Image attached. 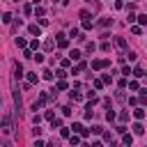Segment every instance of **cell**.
Returning <instances> with one entry per match:
<instances>
[{
  "label": "cell",
  "mask_w": 147,
  "mask_h": 147,
  "mask_svg": "<svg viewBox=\"0 0 147 147\" xmlns=\"http://www.w3.org/2000/svg\"><path fill=\"white\" fill-rule=\"evenodd\" d=\"M108 64H110L108 60H92V69H94V71H99V69H106Z\"/></svg>",
  "instance_id": "obj_1"
},
{
  "label": "cell",
  "mask_w": 147,
  "mask_h": 147,
  "mask_svg": "<svg viewBox=\"0 0 147 147\" xmlns=\"http://www.w3.org/2000/svg\"><path fill=\"white\" fill-rule=\"evenodd\" d=\"M55 39H57V46H60V48H67V46H69L67 34H62V32H60V34H55Z\"/></svg>",
  "instance_id": "obj_2"
},
{
  "label": "cell",
  "mask_w": 147,
  "mask_h": 147,
  "mask_svg": "<svg viewBox=\"0 0 147 147\" xmlns=\"http://www.w3.org/2000/svg\"><path fill=\"white\" fill-rule=\"evenodd\" d=\"M11 131V119H9V115H5L2 117V133H9Z\"/></svg>",
  "instance_id": "obj_3"
},
{
  "label": "cell",
  "mask_w": 147,
  "mask_h": 147,
  "mask_svg": "<svg viewBox=\"0 0 147 147\" xmlns=\"http://www.w3.org/2000/svg\"><path fill=\"white\" fill-rule=\"evenodd\" d=\"M28 32H30L32 37H39V34H41V25H34V23H32V25H28Z\"/></svg>",
  "instance_id": "obj_4"
},
{
  "label": "cell",
  "mask_w": 147,
  "mask_h": 147,
  "mask_svg": "<svg viewBox=\"0 0 147 147\" xmlns=\"http://www.w3.org/2000/svg\"><path fill=\"white\" fill-rule=\"evenodd\" d=\"M115 46H117L119 51L126 53V39H124V37H115Z\"/></svg>",
  "instance_id": "obj_5"
},
{
  "label": "cell",
  "mask_w": 147,
  "mask_h": 147,
  "mask_svg": "<svg viewBox=\"0 0 147 147\" xmlns=\"http://www.w3.org/2000/svg\"><path fill=\"white\" fill-rule=\"evenodd\" d=\"M14 76H18V78L23 76V64L21 62H14Z\"/></svg>",
  "instance_id": "obj_6"
},
{
  "label": "cell",
  "mask_w": 147,
  "mask_h": 147,
  "mask_svg": "<svg viewBox=\"0 0 147 147\" xmlns=\"http://www.w3.org/2000/svg\"><path fill=\"white\" fill-rule=\"evenodd\" d=\"M122 142H124L126 147H131V142H133V136H131V133H122Z\"/></svg>",
  "instance_id": "obj_7"
},
{
  "label": "cell",
  "mask_w": 147,
  "mask_h": 147,
  "mask_svg": "<svg viewBox=\"0 0 147 147\" xmlns=\"http://www.w3.org/2000/svg\"><path fill=\"white\" fill-rule=\"evenodd\" d=\"M67 87H69V85H67V80H62V78L55 83V90H57V92H62V90H67Z\"/></svg>",
  "instance_id": "obj_8"
},
{
  "label": "cell",
  "mask_w": 147,
  "mask_h": 147,
  "mask_svg": "<svg viewBox=\"0 0 147 147\" xmlns=\"http://www.w3.org/2000/svg\"><path fill=\"white\" fill-rule=\"evenodd\" d=\"M133 117L136 119H145V108H136L133 110Z\"/></svg>",
  "instance_id": "obj_9"
},
{
  "label": "cell",
  "mask_w": 147,
  "mask_h": 147,
  "mask_svg": "<svg viewBox=\"0 0 147 147\" xmlns=\"http://www.w3.org/2000/svg\"><path fill=\"white\" fill-rule=\"evenodd\" d=\"M142 131H145V129H142V124H140V119H138V122L133 124V133H136V136H142Z\"/></svg>",
  "instance_id": "obj_10"
},
{
  "label": "cell",
  "mask_w": 147,
  "mask_h": 147,
  "mask_svg": "<svg viewBox=\"0 0 147 147\" xmlns=\"http://www.w3.org/2000/svg\"><path fill=\"white\" fill-rule=\"evenodd\" d=\"M69 142H71V147H76V145L80 142V136H78V133H71V136H69Z\"/></svg>",
  "instance_id": "obj_11"
},
{
  "label": "cell",
  "mask_w": 147,
  "mask_h": 147,
  "mask_svg": "<svg viewBox=\"0 0 147 147\" xmlns=\"http://www.w3.org/2000/svg\"><path fill=\"white\" fill-rule=\"evenodd\" d=\"M69 37H74V39H83V37H80V30H78V28H71V30H69Z\"/></svg>",
  "instance_id": "obj_12"
},
{
  "label": "cell",
  "mask_w": 147,
  "mask_h": 147,
  "mask_svg": "<svg viewBox=\"0 0 147 147\" xmlns=\"http://www.w3.org/2000/svg\"><path fill=\"white\" fill-rule=\"evenodd\" d=\"M16 46H18V48H28L30 44H28V41H25L23 37H16Z\"/></svg>",
  "instance_id": "obj_13"
},
{
  "label": "cell",
  "mask_w": 147,
  "mask_h": 147,
  "mask_svg": "<svg viewBox=\"0 0 147 147\" xmlns=\"http://www.w3.org/2000/svg\"><path fill=\"white\" fill-rule=\"evenodd\" d=\"M80 55H83V53H80V51H76V48H74V51L69 53V57H71V62H76V60H80Z\"/></svg>",
  "instance_id": "obj_14"
},
{
  "label": "cell",
  "mask_w": 147,
  "mask_h": 147,
  "mask_svg": "<svg viewBox=\"0 0 147 147\" xmlns=\"http://www.w3.org/2000/svg\"><path fill=\"white\" fill-rule=\"evenodd\" d=\"M83 69H87V62H83V60H80V62L74 67V74H78V71H83Z\"/></svg>",
  "instance_id": "obj_15"
},
{
  "label": "cell",
  "mask_w": 147,
  "mask_h": 147,
  "mask_svg": "<svg viewBox=\"0 0 147 147\" xmlns=\"http://www.w3.org/2000/svg\"><path fill=\"white\" fill-rule=\"evenodd\" d=\"M133 76H136V78H145V69H142V67H136V69H133Z\"/></svg>",
  "instance_id": "obj_16"
},
{
  "label": "cell",
  "mask_w": 147,
  "mask_h": 147,
  "mask_svg": "<svg viewBox=\"0 0 147 147\" xmlns=\"http://www.w3.org/2000/svg\"><path fill=\"white\" fill-rule=\"evenodd\" d=\"M69 96H71V101H83V94H80V92H74V90H71Z\"/></svg>",
  "instance_id": "obj_17"
},
{
  "label": "cell",
  "mask_w": 147,
  "mask_h": 147,
  "mask_svg": "<svg viewBox=\"0 0 147 147\" xmlns=\"http://www.w3.org/2000/svg\"><path fill=\"white\" fill-rule=\"evenodd\" d=\"M51 126H53V129H62V119H60V117H53V119H51Z\"/></svg>",
  "instance_id": "obj_18"
},
{
  "label": "cell",
  "mask_w": 147,
  "mask_h": 147,
  "mask_svg": "<svg viewBox=\"0 0 147 147\" xmlns=\"http://www.w3.org/2000/svg\"><path fill=\"white\" fill-rule=\"evenodd\" d=\"M11 21H14V16H11L9 11H5V14H2V23H7V25H9Z\"/></svg>",
  "instance_id": "obj_19"
},
{
  "label": "cell",
  "mask_w": 147,
  "mask_h": 147,
  "mask_svg": "<svg viewBox=\"0 0 147 147\" xmlns=\"http://www.w3.org/2000/svg\"><path fill=\"white\" fill-rule=\"evenodd\" d=\"M60 136H62V138H69V136H71V126H69V129L62 126V129H60Z\"/></svg>",
  "instance_id": "obj_20"
},
{
  "label": "cell",
  "mask_w": 147,
  "mask_h": 147,
  "mask_svg": "<svg viewBox=\"0 0 147 147\" xmlns=\"http://www.w3.org/2000/svg\"><path fill=\"white\" fill-rule=\"evenodd\" d=\"M37 80H39V76H37V74H28V83H30V85H34Z\"/></svg>",
  "instance_id": "obj_21"
},
{
  "label": "cell",
  "mask_w": 147,
  "mask_h": 147,
  "mask_svg": "<svg viewBox=\"0 0 147 147\" xmlns=\"http://www.w3.org/2000/svg\"><path fill=\"white\" fill-rule=\"evenodd\" d=\"M92 115H94V110H92V103L85 108V119H92Z\"/></svg>",
  "instance_id": "obj_22"
},
{
  "label": "cell",
  "mask_w": 147,
  "mask_h": 147,
  "mask_svg": "<svg viewBox=\"0 0 147 147\" xmlns=\"http://www.w3.org/2000/svg\"><path fill=\"white\" fill-rule=\"evenodd\" d=\"M94 48H96V46H94V41H87V46H85V53H94Z\"/></svg>",
  "instance_id": "obj_23"
},
{
  "label": "cell",
  "mask_w": 147,
  "mask_h": 147,
  "mask_svg": "<svg viewBox=\"0 0 147 147\" xmlns=\"http://www.w3.org/2000/svg\"><path fill=\"white\" fill-rule=\"evenodd\" d=\"M60 64H62V69H67V67L71 64V57H62V60H60Z\"/></svg>",
  "instance_id": "obj_24"
},
{
  "label": "cell",
  "mask_w": 147,
  "mask_h": 147,
  "mask_svg": "<svg viewBox=\"0 0 147 147\" xmlns=\"http://www.w3.org/2000/svg\"><path fill=\"white\" fill-rule=\"evenodd\" d=\"M41 76H44L46 80H53V71H48V69H44V71H41Z\"/></svg>",
  "instance_id": "obj_25"
},
{
  "label": "cell",
  "mask_w": 147,
  "mask_h": 147,
  "mask_svg": "<svg viewBox=\"0 0 147 147\" xmlns=\"http://www.w3.org/2000/svg\"><path fill=\"white\" fill-rule=\"evenodd\" d=\"M103 85H106V83H103V78H96V80H94V90H101Z\"/></svg>",
  "instance_id": "obj_26"
},
{
  "label": "cell",
  "mask_w": 147,
  "mask_h": 147,
  "mask_svg": "<svg viewBox=\"0 0 147 147\" xmlns=\"http://www.w3.org/2000/svg\"><path fill=\"white\" fill-rule=\"evenodd\" d=\"M80 18H83V21H85V18H92V14H90L87 9H80Z\"/></svg>",
  "instance_id": "obj_27"
},
{
  "label": "cell",
  "mask_w": 147,
  "mask_h": 147,
  "mask_svg": "<svg viewBox=\"0 0 147 147\" xmlns=\"http://www.w3.org/2000/svg\"><path fill=\"white\" fill-rule=\"evenodd\" d=\"M138 23H140V25H147V14H140V16H138Z\"/></svg>",
  "instance_id": "obj_28"
},
{
  "label": "cell",
  "mask_w": 147,
  "mask_h": 147,
  "mask_svg": "<svg viewBox=\"0 0 147 147\" xmlns=\"http://www.w3.org/2000/svg\"><path fill=\"white\" fill-rule=\"evenodd\" d=\"M90 28H92V18H85L83 21V30H90Z\"/></svg>",
  "instance_id": "obj_29"
},
{
  "label": "cell",
  "mask_w": 147,
  "mask_h": 147,
  "mask_svg": "<svg viewBox=\"0 0 147 147\" xmlns=\"http://www.w3.org/2000/svg\"><path fill=\"white\" fill-rule=\"evenodd\" d=\"M110 23H113V21H110V18H101V21H99V25H101V28H108V25H110Z\"/></svg>",
  "instance_id": "obj_30"
},
{
  "label": "cell",
  "mask_w": 147,
  "mask_h": 147,
  "mask_svg": "<svg viewBox=\"0 0 147 147\" xmlns=\"http://www.w3.org/2000/svg\"><path fill=\"white\" fill-rule=\"evenodd\" d=\"M30 48L37 53V48H39V39H32V41H30Z\"/></svg>",
  "instance_id": "obj_31"
},
{
  "label": "cell",
  "mask_w": 147,
  "mask_h": 147,
  "mask_svg": "<svg viewBox=\"0 0 147 147\" xmlns=\"http://www.w3.org/2000/svg\"><path fill=\"white\" fill-rule=\"evenodd\" d=\"M53 46H55V44H53V39H46V41H44V48H46V51H51Z\"/></svg>",
  "instance_id": "obj_32"
},
{
  "label": "cell",
  "mask_w": 147,
  "mask_h": 147,
  "mask_svg": "<svg viewBox=\"0 0 147 147\" xmlns=\"http://www.w3.org/2000/svg\"><path fill=\"white\" fill-rule=\"evenodd\" d=\"M124 55H126V60H129V62H136V53H131V51H126Z\"/></svg>",
  "instance_id": "obj_33"
},
{
  "label": "cell",
  "mask_w": 147,
  "mask_h": 147,
  "mask_svg": "<svg viewBox=\"0 0 147 147\" xmlns=\"http://www.w3.org/2000/svg\"><path fill=\"white\" fill-rule=\"evenodd\" d=\"M90 131H92V133H96V136H99V133H103V129H101V126H99V124H94V126H92V129H90Z\"/></svg>",
  "instance_id": "obj_34"
},
{
  "label": "cell",
  "mask_w": 147,
  "mask_h": 147,
  "mask_svg": "<svg viewBox=\"0 0 147 147\" xmlns=\"http://www.w3.org/2000/svg\"><path fill=\"white\" fill-rule=\"evenodd\" d=\"M55 76H57V78H62V80H64V76H67V71H64V69H57V71H55Z\"/></svg>",
  "instance_id": "obj_35"
},
{
  "label": "cell",
  "mask_w": 147,
  "mask_h": 147,
  "mask_svg": "<svg viewBox=\"0 0 147 147\" xmlns=\"http://www.w3.org/2000/svg\"><path fill=\"white\" fill-rule=\"evenodd\" d=\"M87 99H90L92 103H96V92H87Z\"/></svg>",
  "instance_id": "obj_36"
},
{
  "label": "cell",
  "mask_w": 147,
  "mask_h": 147,
  "mask_svg": "<svg viewBox=\"0 0 147 147\" xmlns=\"http://www.w3.org/2000/svg\"><path fill=\"white\" fill-rule=\"evenodd\" d=\"M60 110H62V115H67V117H69V115H71V108H69V106H62V108H60Z\"/></svg>",
  "instance_id": "obj_37"
},
{
  "label": "cell",
  "mask_w": 147,
  "mask_h": 147,
  "mask_svg": "<svg viewBox=\"0 0 147 147\" xmlns=\"http://www.w3.org/2000/svg\"><path fill=\"white\" fill-rule=\"evenodd\" d=\"M145 92H147V90H142V94H140V103H142V106H147V94H145Z\"/></svg>",
  "instance_id": "obj_38"
},
{
  "label": "cell",
  "mask_w": 147,
  "mask_h": 147,
  "mask_svg": "<svg viewBox=\"0 0 147 147\" xmlns=\"http://www.w3.org/2000/svg\"><path fill=\"white\" fill-rule=\"evenodd\" d=\"M131 32H133V34H140V32H142V28H140V25H133V28H131Z\"/></svg>",
  "instance_id": "obj_39"
},
{
  "label": "cell",
  "mask_w": 147,
  "mask_h": 147,
  "mask_svg": "<svg viewBox=\"0 0 147 147\" xmlns=\"http://www.w3.org/2000/svg\"><path fill=\"white\" fill-rule=\"evenodd\" d=\"M117 85H119V90H124V87H126V85H129V80H126V78H122V80H119V83H117Z\"/></svg>",
  "instance_id": "obj_40"
},
{
  "label": "cell",
  "mask_w": 147,
  "mask_h": 147,
  "mask_svg": "<svg viewBox=\"0 0 147 147\" xmlns=\"http://www.w3.org/2000/svg\"><path fill=\"white\" fill-rule=\"evenodd\" d=\"M129 90H138V80H129Z\"/></svg>",
  "instance_id": "obj_41"
},
{
  "label": "cell",
  "mask_w": 147,
  "mask_h": 147,
  "mask_svg": "<svg viewBox=\"0 0 147 147\" xmlns=\"http://www.w3.org/2000/svg\"><path fill=\"white\" fill-rule=\"evenodd\" d=\"M106 119H108V122H113V119H115V113H113V110H108V113H106Z\"/></svg>",
  "instance_id": "obj_42"
},
{
  "label": "cell",
  "mask_w": 147,
  "mask_h": 147,
  "mask_svg": "<svg viewBox=\"0 0 147 147\" xmlns=\"http://www.w3.org/2000/svg\"><path fill=\"white\" fill-rule=\"evenodd\" d=\"M115 9H124V2L122 0H115Z\"/></svg>",
  "instance_id": "obj_43"
},
{
  "label": "cell",
  "mask_w": 147,
  "mask_h": 147,
  "mask_svg": "<svg viewBox=\"0 0 147 147\" xmlns=\"http://www.w3.org/2000/svg\"><path fill=\"white\" fill-rule=\"evenodd\" d=\"M23 14H32V7L30 5H23Z\"/></svg>",
  "instance_id": "obj_44"
},
{
  "label": "cell",
  "mask_w": 147,
  "mask_h": 147,
  "mask_svg": "<svg viewBox=\"0 0 147 147\" xmlns=\"http://www.w3.org/2000/svg\"><path fill=\"white\" fill-rule=\"evenodd\" d=\"M34 14H37V16H44V7H39V5H37V9H34Z\"/></svg>",
  "instance_id": "obj_45"
},
{
  "label": "cell",
  "mask_w": 147,
  "mask_h": 147,
  "mask_svg": "<svg viewBox=\"0 0 147 147\" xmlns=\"http://www.w3.org/2000/svg\"><path fill=\"white\" fill-rule=\"evenodd\" d=\"M126 119H129V113H126V110H124V113H122V115H119V122H126Z\"/></svg>",
  "instance_id": "obj_46"
},
{
  "label": "cell",
  "mask_w": 147,
  "mask_h": 147,
  "mask_svg": "<svg viewBox=\"0 0 147 147\" xmlns=\"http://www.w3.org/2000/svg\"><path fill=\"white\" fill-rule=\"evenodd\" d=\"M32 147H46V145H44V142H41V140H39V138H37V140H34V145H32Z\"/></svg>",
  "instance_id": "obj_47"
},
{
  "label": "cell",
  "mask_w": 147,
  "mask_h": 147,
  "mask_svg": "<svg viewBox=\"0 0 147 147\" xmlns=\"http://www.w3.org/2000/svg\"><path fill=\"white\" fill-rule=\"evenodd\" d=\"M92 147H101V142H92Z\"/></svg>",
  "instance_id": "obj_48"
},
{
  "label": "cell",
  "mask_w": 147,
  "mask_h": 147,
  "mask_svg": "<svg viewBox=\"0 0 147 147\" xmlns=\"http://www.w3.org/2000/svg\"><path fill=\"white\" fill-rule=\"evenodd\" d=\"M46 147H55V142H46Z\"/></svg>",
  "instance_id": "obj_49"
},
{
  "label": "cell",
  "mask_w": 147,
  "mask_h": 147,
  "mask_svg": "<svg viewBox=\"0 0 147 147\" xmlns=\"http://www.w3.org/2000/svg\"><path fill=\"white\" fill-rule=\"evenodd\" d=\"M32 2H34V5H39V2H41V0H32Z\"/></svg>",
  "instance_id": "obj_50"
},
{
  "label": "cell",
  "mask_w": 147,
  "mask_h": 147,
  "mask_svg": "<svg viewBox=\"0 0 147 147\" xmlns=\"http://www.w3.org/2000/svg\"><path fill=\"white\" fill-rule=\"evenodd\" d=\"M145 78H147V71H145Z\"/></svg>",
  "instance_id": "obj_51"
},
{
  "label": "cell",
  "mask_w": 147,
  "mask_h": 147,
  "mask_svg": "<svg viewBox=\"0 0 147 147\" xmlns=\"http://www.w3.org/2000/svg\"><path fill=\"white\" fill-rule=\"evenodd\" d=\"M87 2H92V0H87Z\"/></svg>",
  "instance_id": "obj_52"
},
{
  "label": "cell",
  "mask_w": 147,
  "mask_h": 147,
  "mask_svg": "<svg viewBox=\"0 0 147 147\" xmlns=\"http://www.w3.org/2000/svg\"><path fill=\"white\" fill-rule=\"evenodd\" d=\"M16 2H18V0H16Z\"/></svg>",
  "instance_id": "obj_53"
},
{
  "label": "cell",
  "mask_w": 147,
  "mask_h": 147,
  "mask_svg": "<svg viewBox=\"0 0 147 147\" xmlns=\"http://www.w3.org/2000/svg\"><path fill=\"white\" fill-rule=\"evenodd\" d=\"M133 2H136V0H133Z\"/></svg>",
  "instance_id": "obj_54"
}]
</instances>
